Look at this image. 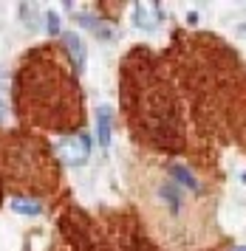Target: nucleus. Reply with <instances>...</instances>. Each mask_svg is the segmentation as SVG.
<instances>
[{
  "label": "nucleus",
  "instance_id": "obj_1",
  "mask_svg": "<svg viewBox=\"0 0 246 251\" xmlns=\"http://www.w3.org/2000/svg\"><path fill=\"white\" fill-rule=\"evenodd\" d=\"M133 189L147 226L170 249H192L210 237L213 203L201 183L181 164L142 161L133 172Z\"/></svg>",
  "mask_w": 246,
  "mask_h": 251
},
{
  "label": "nucleus",
  "instance_id": "obj_2",
  "mask_svg": "<svg viewBox=\"0 0 246 251\" xmlns=\"http://www.w3.org/2000/svg\"><path fill=\"white\" fill-rule=\"evenodd\" d=\"M14 110L26 125L51 133H79L85 125L82 91L71 59L57 46L34 48L14 76Z\"/></svg>",
  "mask_w": 246,
  "mask_h": 251
},
{
  "label": "nucleus",
  "instance_id": "obj_3",
  "mask_svg": "<svg viewBox=\"0 0 246 251\" xmlns=\"http://www.w3.org/2000/svg\"><path fill=\"white\" fill-rule=\"evenodd\" d=\"M127 68L130 71L124 74V102L139 138L170 152L181 150L184 127L170 82L158 71H153L150 62L127 65Z\"/></svg>",
  "mask_w": 246,
  "mask_h": 251
},
{
  "label": "nucleus",
  "instance_id": "obj_4",
  "mask_svg": "<svg viewBox=\"0 0 246 251\" xmlns=\"http://www.w3.org/2000/svg\"><path fill=\"white\" fill-rule=\"evenodd\" d=\"M0 178L3 186H9L17 195H48L57 189V161L40 138L3 136L0 138Z\"/></svg>",
  "mask_w": 246,
  "mask_h": 251
},
{
  "label": "nucleus",
  "instance_id": "obj_5",
  "mask_svg": "<svg viewBox=\"0 0 246 251\" xmlns=\"http://www.w3.org/2000/svg\"><path fill=\"white\" fill-rule=\"evenodd\" d=\"M57 150H60V155L65 161H71V164H85V158H88V141H85V136H79V133L68 136Z\"/></svg>",
  "mask_w": 246,
  "mask_h": 251
},
{
  "label": "nucleus",
  "instance_id": "obj_6",
  "mask_svg": "<svg viewBox=\"0 0 246 251\" xmlns=\"http://www.w3.org/2000/svg\"><path fill=\"white\" fill-rule=\"evenodd\" d=\"M96 127H99V141L102 144H108V133H111V110H108V107H102L99 110V122H96Z\"/></svg>",
  "mask_w": 246,
  "mask_h": 251
},
{
  "label": "nucleus",
  "instance_id": "obj_7",
  "mask_svg": "<svg viewBox=\"0 0 246 251\" xmlns=\"http://www.w3.org/2000/svg\"><path fill=\"white\" fill-rule=\"evenodd\" d=\"M0 201H3V178H0Z\"/></svg>",
  "mask_w": 246,
  "mask_h": 251
},
{
  "label": "nucleus",
  "instance_id": "obj_8",
  "mask_svg": "<svg viewBox=\"0 0 246 251\" xmlns=\"http://www.w3.org/2000/svg\"><path fill=\"white\" fill-rule=\"evenodd\" d=\"M0 116H3V104H0Z\"/></svg>",
  "mask_w": 246,
  "mask_h": 251
}]
</instances>
